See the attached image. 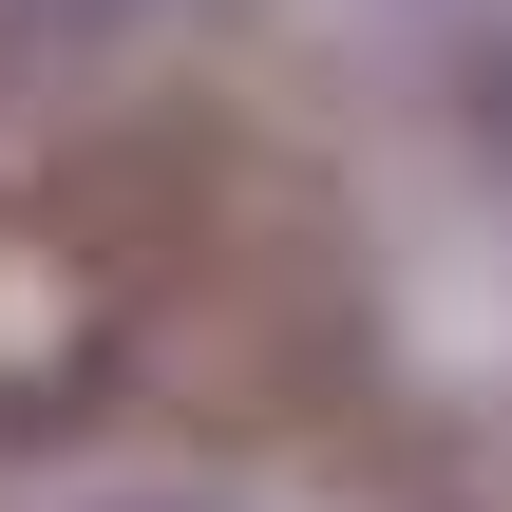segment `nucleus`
Here are the masks:
<instances>
[]
</instances>
